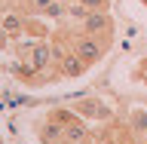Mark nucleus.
Listing matches in <instances>:
<instances>
[{
    "instance_id": "nucleus-1",
    "label": "nucleus",
    "mask_w": 147,
    "mask_h": 144,
    "mask_svg": "<svg viewBox=\"0 0 147 144\" xmlns=\"http://www.w3.org/2000/svg\"><path fill=\"white\" fill-rule=\"evenodd\" d=\"M64 43L71 46L74 52L80 55L83 62L89 64H98L101 58H104V55L110 52V43H104V40H101V37H92V34H83V31H74V34H67L64 37Z\"/></svg>"
},
{
    "instance_id": "nucleus-2",
    "label": "nucleus",
    "mask_w": 147,
    "mask_h": 144,
    "mask_svg": "<svg viewBox=\"0 0 147 144\" xmlns=\"http://www.w3.org/2000/svg\"><path fill=\"white\" fill-rule=\"evenodd\" d=\"M77 31H83V34H92V37H101L104 43H113L117 25H113L110 9H101V12H95V9H92L89 16H86L80 25H77Z\"/></svg>"
},
{
    "instance_id": "nucleus-3",
    "label": "nucleus",
    "mask_w": 147,
    "mask_h": 144,
    "mask_svg": "<svg viewBox=\"0 0 147 144\" xmlns=\"http://www.w3.org/2000/svg\"><path fill=\"white\" fill-rule=\"evenodd\" d=\"M25 28H28V12H18V9H12V6L0 9V31H3L9 40H22V37H25Z\"/></svg>"
},
{
    "instance_id": "nucleus-4",
    "label": "nucleus",
    "mask_w": 147,
    "mask_h": 144,
    "mask_svg": "<svg viewBox=\"0 0 147 144\" xmlns=\"http://www.w3.org/2000/svg\"><path fill=\"white\" fill-rule=\"evenodd\" d=\"M55 71H58V77H64V80H77V77H83V74L89 71V64L83 62L71 46H64V52H61V58H58V64H55Z\"/></svg>"
},
{
    "instance_id": "nucleus-5",
    "label": "nucleus",
    "mask_w": 147,
    "mask_h": 144,
    "mask_svg": "<svg viewBox=\"0 0 147 144\" xmlns=\"http://www.w3.org/2000/svg\"><path fill=\"white\" fill-rule=\"evenodd\" d=\"M74 110H77L80 117L101 120V123H110V120H113V107H110L107 101H101V98H83V101L74 104Z\"/></svg>"
},
{
    "instance_id": "nucleus-6",
    "label": "nucleus",
    "mask_w": 147,
    "mask_h": 144,
    "mask_svg": "<svg viewBox=\"0 0 147 144\" xmlns=\"http://www.w3.org/2000/svg\"><path fill=\"white\" fill-rule=\"evenodd\" d=\"M37 138H40V144H55V141L64 138V126H58L52 120H43V123L37 126Z\"/></svg>"
},
{
    "instance_id": "nucleus-7",
    "label": "nucleus",
    "mask_w": 147,
    "mask_h": 144,
    "mask_svg": "<svg viewBox=\"0 0 147 144\" xmlns=\"http://www.w3.org/2000/svg\"><path fill=\"white\" fill-rule=\"evenodd\" d=\"M64 138L71 144H89L92 135H89V129H86V123H83V117L77 120V123H71V126H64Z\"/></svg>"
},
{
    "instance_id": "nucleus-8",
    "label": "nucleus",
    "mask_w": 147,
    "mask_h": 144,
    "mask_svg": "<svg viewBox=\"0 0 147 144\" xmlns=\"http://www.w3.org/2000/svg\"><path fill=\"white\" fill-rule=\"evenodd\" d=\"M126 126L132 129V135L144 138V132H147V110H144V107H135V110H129V117H126Z\"/></svg>"
},
{
    "instance_id": "nucleus-9",
    "label": "nucleus",
    "mask_w": 147,
    "mask_h": 144,
    "mask_svg": "<svg viewBox=\"0 0 147 144\" xmlns=\"http://www.w3.org/2000/svg\"><path fill=\"white\" fill-rule=\"evenodd\" d=\"M107 132H110V141L107 144H141V138L132 135V129H129L126 123H123V126L117 123V126H110Z\"/></svg>"
},
{
    "instance_id": "nucleus-10",
    "label": "nucleus",
    "mask_w": 147,
    "mask_h": 144,
    "mask_svg": "<svg viewBox=\"0 0 147 144\" xmlns=\"http://www.w3.org/2000/svg\"><path fill=\"white\" fill-rule=\"evenodd\" d=\"M46 120H52V123H58V126H71V123L80 120V114H77L74 107H52L49 114H46Z\"/></svg>"
},
{
    "instance_id": "nucleus-11",
    "label": "nucleus",
    "mask_w": 147,
    "mask_h": 144,
    "mask_svg": "<svg viewBox=\"0 0 147 144\" xmlns=\"http://www.w3.org/2000/svg\"><path fill=\"white\" fill-rule=\"evenodd\" d=\"M25 34H28V37H34V40H46V37H49V31H46V25H40V22H37V16H28Z\"/></svg>"
},
{
    "instance_id": "nucleus-12",
    "label": "nucleus",
    "mask_w": 147,
    "mask_h": 144,
    "mask_svg": "<svg viewBox=\"0 0 147 144\" xmlns=\"http://www.w3.org/2000/svg\"><path fill=\"white\" fill-rule=\"evenodd\" d=\"M89 12H92V9H89V6H83L80 0H71V3H67V18H71V22H77V25H80V22L89 16Z\"/></svg>"
},
{
    "instance_id": "nucleus-13",
    "label": "nucleus",
    "mask_w": 147,
    "mask_h": 144,
    "mask_svg": "<svg viewBox=\"0 0 147 144\" xmlns=\"http://www.w3.org/2000/svg\"><path fill=\"white\" fill-rule=\"evenodd\" d=\"M52 3H55V0H25V12H28V16H43Z\"/></svg>"
},
{
    "instance_id": "nucleus-14",
    "label": "nucleus",
    "mask_w": 147,
    "mask_h": 144,
    "mask_svg": "<svg viewBox=\"0 0 147 144\" xmlns=\"http://www.w3.org/2000/svg\"><path fill=\"white\" fill-rule=\"evenodd\" d=\"M43 16H46V18H55V22H61V18H67V3H58V0H55V3L46 9Z\"/></svg>"
},
{
    "instance_id": "nucleus-15",
    "label": "nucleus",
    "mask_w": 147,
    "mask_h": 144,
    "mask_svg": "<svg viewBox=\"0 0 147 144\" xmlns=\"http://www.w3.org/2000/svg\"><path fill=\"white\" fill-rule=\"evenodd\" d=\"M132 77H135V80L141 83V86H147V55H144V58H141V62L135 64V71H132Z\"/></svg>"
},
{
    "instance_id": "nucleus-16",
    "label": "nucleus",
    "mask_w": 147,
    "mask_h": 144,
    "mask_svg": "<svg viewBox=\"0 0 147 144\" xmlns=\"http://www.w3.org/2000/svg\"><path fill=\"white\" fill-rule=\"evenodd\" d=\"M83 6H89L95 9V12H101V9H110V0H80Z\"/></svg>"
},
{
    "instance_id": "nucleus-17",
    "label": "nucleus",
    "mask_w": 147,
    "mask_h": 144,
    "mask_svg": "<svg viewBox=\"0 0 147 144\" xmlns=\"http://www.w3.org/2000/svg\"><path fill=\"white\" fill-rule=\"evenodd\" d=\"M55 144H71V141H67V138H61V141H55Z\"/></svg>"
},
{
    "instance_id": "nucleus-18",
    "label": "nucleus",
    "mask_w": 147,
    "mask_h": 144,
    "mask_svg": "<svg viewBox=\"0 0 147 144\" xmlns=\"http://www.w3.org/2000/svg\"><path fill=\"white\" fill-rule=\"evenodd\" d=\"M141 144H147V132H144V138H141Z\"/></svg>"
},
{
    "instance_id": "nucleus-19",
    "label": "nucleus",
    "mask_w": 147,
    "mask_h": 144,
    "mask_svg": "<svg viewBox=\"0 0 147 144\" xmlns=\"http://www.w3.org/2000/svg\"><path fill=\"white\" fill-rule=\"evenodd\" d=\"M58 3H71V0H58Z\"/></svg>"
},
{
    "instance_id": "nucleus-20",
    "label": "nucleus",
    "mask_w": 147,
    "mask_h": 144,
    "mask_svg": "<svg viewBox=\"0 0 147 144\" xmlns=\"http://www.w3.org/2000/svg\"><path fill=\"white\" fill-rule=\"evenodd\" d=\"M141 3H144V6H147V0H141Z\"/></svg>"
},
{
    "instance_id": "nucleus-21",
    "label": "nucleus",
    "mask_w": 147,
    "mask_h": 144,
    "mask_svg": "<svg viewBox=\"0 0 147 144\" xmlns=\"http://www.w3.org/2000/svg\"><path fill=\"white\" fill-rule=\"evenodd\" d=\"M0 144H3V141H0Z\"/></svg>"
}]
</instances>
